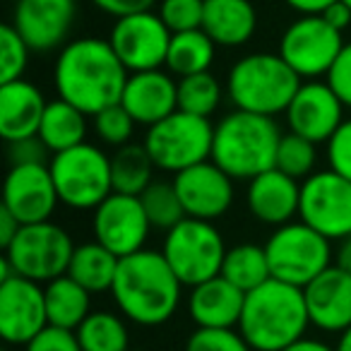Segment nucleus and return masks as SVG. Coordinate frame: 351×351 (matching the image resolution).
Returning a JSON list of instances; mask_svg holds the SVG:
<instances>
[{
    "label": "nucleus",
    "instance_id": "0eeeda50",
    "mask_svg": "<svg viewBox=\"0 0 351 351\" xmlns=\"http://www.w3.org/2000/svg\"><path fill=\"white\" fill-rule=\"evenodd\" d=\"M212 142H215V125L210 118L178 108L164 121L147 128L142 145L147 147L156 169L181 173L191 166L212 159Z\"/></svg>",
    "mask_w": 351,
    "mask_h": 351
},
{
    "label": "nucleus",
    "instance_id": "5701e85b",
    "mask_svg": "<svg viewBox=\"0 0 351 351\" xmlns=\"http://www.w3.org/2000/svg\"><path fill=\"white\" fill-rule=\"evenodd\" d=\"M49 106L44 92L29 80L0 84V137L15 142L39 135L41 118Z\"/></svg>",
    "mask_w": 351,
    "mask_h": 351
},
{
    "label": "nucleus",
    "instance_id": "412c9836",
    "mask_svg": "<svg viewBox=\"0 0 351 351\" xmlns=\"http://www.w3.org/2000/svg\"><path fill=\"white\" fill-rule=\"evenodd\" d=\"M121 104L137 125L152 128L178 111V80L169 70H142L128 75Z\"/></svg>",
    "mask_w": 351,
    "mask_h": 351
},
{
    "label": "nucleus",
    "instance_id": "1a4fd4ad",
    "mask_svg": "<svg viewBox=\"0 0 351 351\" xmlns=\"http://www.w3.org/2000/svg\"><path fill=\"white\" fill-rule=\"evenodd\" d=\"M226 250L229 248L221 231L212 221L195 217H186L173 229L166 231L161 243L166 263L188 289L217 277L221 272Z\"/></svg>",
    "mask_w": 351,
    "mask_h": 351
},
{
    "label": "nucleus",
    "instance_id": "9b49d317",
    "mask_svg": "<svg viewBox=\"0 0 351 351\" xmlns=\"http://www.w3.org/2000/svg\"><path fill=\"white\" fill-rule=\"evenodd\" d=\"M298 219L330 241L351 236V181L337 171H315L301 183Z\"/></svg>",
    "mask_w": 351,
    "mask_h": 351
},
{
    "label": "nucleus",
    "instance_id": "603ef678",
    "mask_svg": "<svg viewBox=\"0 0 351 351\" xmlns=\"http://www.w3.org/2000/svg\"><path fill=\"white\" fill-rule=\"evenodd\" d=\"M344 3H346V5H349V8H351V0H344Z\"/></svg>",
    "mask_w": 351,
    "mask_h": 351
},
{
    "label": "nucleus",
    "instance_id": "4468645a",
    "mask_svg": "<svg viewBox=\"0 0 351 351\" xmlns=\"http://www.w3.org/2000/svg\"><path fill=\"white\" fill-rule=\"evenodd\" d=\"M152 221L142 207L140 195L111 193L97 210H92L94 241L106 245L118 258L137 253L149 239Z\"/></svg>",
    "mask_w": 351,
    "mask_h": 351
},
{
    "label": "nucleus",
    "instance_id": "cd10ccee",
    "mask_svg": "<svg viewBox=\"0 0 351 351\" xmlns=\"http://www.w3.org/2000/svg\"><path fill=\"white\" fill-rule=\"evenodd\" d=\"M87 113H82L77 106L68 104L65 99H53L49 101L41 118L39 137L51 154H58L70 147H77L87 142Z\"/></svg>",
    "mask_w": 351,
    "mask_h": 351
},
{
    "label": "nucleus",
    "instance_id": "39448f33",
    "mask_svg": "<svg viewBox=\"0 0 351 351\" xmlns=\"http://www.w3.org/2000/svg\"><path fill=\"white\" fill-rule=\"evenodd\" d=\"M303 80L279 53H250L239 58L226 75V94L234 108L260 116L287 113Z\"/></svg>",
    "mask_w": 351,
    "mask_h": 351
},
{
    "label": "nucleus",
    "instance_id": "a19ab883",
    "mask_svg": "<svg viewBox=\"0 0 351 351\" xmlns=\"http://www.w3.org/2000/svg\"><path fill=\"white\" fill-rule=\"evenodd\" d=\"M49 147L41 142L39 135L34 137H22V140L8 142V161L10 166L17 164H49L51 161Z\"/></svg>",
    "mask_w": 351,
    "mask_h": 351
},
{
    "label": "nucleus",
    "instance_id": "49530a36",
    "mask_svg": "<svg viewBox=\"0 0 351 351\" xmlns=\"http://www.w3.org/2000/svg\"><path fill=\"white\" fill-rule=\"evenodd\" d=\"M20 226L22 224L15 219V215H12L10 210H5V207L0 205V248H8V245L12 243V239L17 236Z\"/></svg>",
    "mask_w": 351,
    "mask_h": 351
},
{
    "label": "nucleus",
    "instance_id": "ddd939ff",
    "mask_svg": "<svg viewBox=\"0 0 351 351\" xmlns=\"http://www.w3.org/2000/svg\"><path fill=\"white\" fill-rule=\"evenodd\" d=\"M171 36L173 34L164 25L159 12L142 10L116 17L108 41L128 73H142V70H156L166 65Z\"/></svg>",
    "mask_w": 351,
    "mask_h": 351
},
{
    "label": "nucleus",
    "instance_id": "2f4dec72",
    "mask_svg": "<svg viewBox=\"0 0 351 351\" xmlns=\"http://www.w3.org/2000/svg\"><path fill=\"white\" fill-rule=\"evenodd\" d=\"M82 351H128L130 332L123 315L111 311H92L75 330Z\"/></svg>",
    "mask_w": 351,
    "mask_h": 351
},
{
    "label": "nucleus",
    "instance_id": "f3484780",
    "mask_svg": "<svg viewBox=\"0 0 351 351\" xmlns=\"http://www.w3.org/2000/svg\"><path fill=\"white\" fill-rule=\"evenodd\" d=\"M60 205L49 164L10 166L3 183V207L15 215L20 224H39L53 217Z\"/></svg>",
    "mask_w": 351,
    "mask_h": 351
},
{
    "label": "nucleus",
    "instance_id": "864d4df0",
    "mask_svg": "<svg viewBox=\"0 0 351 351\" xmlns=\"http://www.w3.org/2000/svg\"><path fill=\"white\" fill-rule=\"evenodd\" d=\"M128 351H132V349H128Z\"/></svg>",
    "mask_w": 351,
    "mask_h": 351
},
{
    "label": "nucleus",
    "instance_id": "c85d7f7f",
    "mask_svg": "<svg viewBox=\"0 0 351 351\" xmlns=\"http://www.w3.org/2000/svg\"><path fill=\"white\" fill-rule=\"evenodd\" d=\"M217 44L205 29L178 32L171 36L169 56H166V70L173 77H188V75L207 73L215 63Z\"/></svg>",
    "mask_w": 351,
    "mask_h": 351
},
{
    "label": "nucleus",
    "instance_id": "7c9ffc66",
    "mask_svg": "<svg viewBox=\"0 0 351 351\" xmlns=\"http://www.w3.org/2000/svg\"><path fill=\"white\" fill-rule=\"evenodd\" d=\"M219 274L229 279L231 284H236L241 291H253V289L263 287L267 279H272L267 250H265V245L258 243L234 245V248L226 250Z\"/></svg>",
    "mask_w": 351,
    "mask_h": 351
},
{
    "label": "nucleus",
    "instance_id": "a18cd8bd",
    "mask_svg": "<svg viewBox=\"0 0 351 351\" xmlns=\"http://www.w3.org/2000/svg\"><path fill=\"white\" fill-rule=\"evenodd\" d=\"M320 15L325 17V20L330 22L335 29H339V32H344L346 27L351 25V8L346 5L344 0H335V3H332L330 8H325Z\"/></svg>",
    "mask_w": 351,
    "mask_h": 351
},
{
    "label": "nucleus",
    "instance_id": "09e8293b",
    "mask_svg": "<svg viewBox=\"0 0 351 351\" xmlns=\"http://www.w3.org/2000/svg\"><path fill=\"white\" fill-rule=\"evenodd\" d=\"M284 351H337L335 346H330L322 339H313V337H301L298 341H293L291 346H287Z\"/></svg>",
    "mask_w": 351,
    "mask_h": 351
},
{
    "label": "nucleus",
    "instance_id": "4c0bfd02",
    "mask_svg": "<svg viewBox=\"0 0 351 351\" xmlns=\"http://www.w3.org/2000/svg\"><path fill=\"white\" fill-rule=\"evenodd\" d=\"M183 351H255L239 327H195Z\"/></svg>",
    "mask_w": 351,
    "mask_h": 351
},
{
    "label": "nucleus",
    "instance_id": "6e6552de",
    "mask_svg": "<svg viewBox=\"0 0 351 351\" xmlns=\"http://www.w3.org/2000/svg\"><path fill=\"white\" fill-rule=\"evenodd\" d=\"M265 250L272 277L301 289L308 287L330 265H335L332 241L301 219L277 226L269 234Z\"/></svg>",
    "mask_w": 351,
    "mask_h": 351
},
{
    "label": "nucleus",
    "instance_id": "b1692460",
    "mask_svg": "<svg viewBox=\"0 0 351 351\" xmlns=\"http://www.w3.org/2000/svg\"><path fill=\"white\" fill-rule=\"evenodd\" d=\"M245 291L226 277H217L191 287L188 296V315L195 327H239L243 313Z\"/></svg>",
    "mask_w": 351,
    "mask_h": 351
},
{
    "label": "nucleus",
    "instance_id": "dca6fc26",
    "mask_svg": "<svg viewBox=\"0 0 351 351\" xmlns=\"http://www.w3.org/2000/svg\"><path fill=\"white\" fill-rule=\"evenodd\" d=\"M77 20V0H15L12 22L34 53H51L68 44Z\"/></svg>",
    "mask_w": 351,
    "mask_h": 351
},
{
    "label": "nucleus",
    "instance_id": "393cba45",
    "mask_svg": "<svg viewBox=\"0 0 351 351\" xmlns=\"http://www.w3.org/2000/svg\"><path fill=\"white\" fill-rule=\"evenodd\" d=\"M202 29L217 46L236 49L253 39L258 29V12L250 0H205Z\"/></svg>",
    "mask_w": 351,
    "mask_h": 351
},
{
    "label": "nucleus",
    "instance_id": "c9c22d12",
    "mask_svg": "<svg viewBox=\"0 0 351 351\" xmlns=\"http://www.w3.org/2000/svg\"><path fill=\"white\" fill-rule=\"evenodd\" d=\"M29 49L22 34L12 25L0 27V84L15 82L25 77V70L29 65Z\"/></svg>",
    "mask_w": 351,
    "mask_h": 351
},
{
    "label": "nucleus",
    "instance_id": "f704fd0d",
    "mask_svg": "<svg viewBox=\"0 0 351 351\" xmlns=\"http://www.w3.org/2000/svg\"><path fill=\"white\" fill-rule=\"evenodd\" d=\"M317 164V145L306 137L296 135V132H284L277 147V166L279 171L289 173L296 181H306L308 176L315 173Z\"/></svg>",
    "mask_w": 351,
    "mask_h": 351
},
{
    "label": "nucleus",
    "instance_id": "de8ad7c7",
    "mask_svg": "<svg viewBox=\"0 0 351 351\" xmlns=\"http://www.w3.org/2000/svg\"><path fill=\"white\" fill-rule=\"evenodd\" d=\"M291 10L301 12V15H320L325 8H330L335 0H284Z\"/></svg>",
    "mask_w": 351,
    "mask_h": 351
},
{
    "label": "nucleus",
    "instance_id": "f8f14e48",
    "mask_svg": "<svg viewBox=\"0 0 351 351\" xmlns=\"http://www.w3.org/2000/svg\"><path fill=\"white\" fill-rule=\"evenodd\" d=\"M344 49L341 32L322 15H303L284 29L277 53L296 70L301 80H320Z\"/></svg>",
    "mask_w": 351,
    "mask_h": 351
},
{
    "label": "nucleus",
    "instance_id": "aec40b11",
    "mask_svg": "<svg viewBox=\"0 0 351 351\" xmlns=\"http://www.w3.org/2000/svg\"><path fill=\"white\" fill-rule=\"evenodd\" d=\"M311 325L317 330L341 335L351 325V272L330 265L308 287H303Z\"/></svg>",
    "mask_w": 351,
    "mask_h": 351
},
{
    "label": "nucleus",
    "instance_id": "3c124183",
    "mask_svg": "<svg viewBox=\"0 0 351 351\" xmlns=\"http://www.w3.org/2000/svg\"><path fill=\"white\" fill-rule=\"evenodd\" d=\"M335 349L337 351H351V325L346 327V330L339 335V341H337Z\"/></svg>",
    "mask_w": 351,
    "mask_h": 351
},
{
    "label": "nucleus",
    "instance_id": "e433bc0d",
    "mask_svg": "<svg viewBox=\"0 0 351 351\" xmlns=\"http://www.w3.org/2000/svg\"><path fill=\"white\" fill-rule=\"evenodd\" d=\"M92 121H94V132H97L99 142L113 147V149L128 145V142L132 140V135H135V128H137L135 118L125 111L123 104H113V106L104 108L97 116H92Z\"/></svg>",
    "mask_w": 351,
    "mask_h": 351
},
{
    "label": "nucleus",
    "instance_id": "ea45409f",
    "mask_svg": "<svg viewBox=\"0 0 351 351\" xmlns=\"http://www.w3.org/2000/svg\"><path fill=\"white\" fill-rule=\"evenodd\" d=\"M327 145V164L332 171L351 181V118H346L335 135L325 142Z\"/></svg>",
    "mask_w": 351,
    "mask_h": 351
},
{
    "label": "nucleus",
    "instance_id": "37998d69",
    "mask_svg": "<svg viewBox=\"0 0 351 351\" xmlns=\"http://www.w3.org/2000/svg\"><path fill=\"white\" fill-rule=\"evenodd\" d=\"M325 82L335 89V94L351 108V41L344 44L337 60L332 63L330 73L325 75Z\"/></svg>",
    "mask_w": 351,
    "mask_h": 351
},
{
    "label": "nucleus",
    "instance_id": "9d476101",
    "mask_svg": "<svg viewBox=\"0 0 351 351\" xmlns=\"http://www.w3.org/2000/svg\"><path fill=\"white\" fill-rule=\"evenodd\" d=\"M75 248L77 245L73 236L49 219L39 224H22L12 243L3 248V258L12 265L15 274L49 284L51 279L68 272Z\"/></svg>",
    "mask_w": 351,
    "mask_h": 351
},
{
    "label": "nucleus",
    "instance_id": "a878e982",
    "mask_svg": "<svg viewBox=\"0 0 351 351\" xmlns=\"http://www.w3.org/2000/svg\"><path fill=\"white\" fill-rule=\"evenodd\" d=\"M46 291V313H49L51 327H63V330H77L84 317L92 313V296L82 284L75 282L70 274L51 279L44 284Z\"/></svg>",
    "mask_w": 351,
    "mask_h": 351
},
{
    "label": "nucleus",
    "instance_id": "6ab92c4d",
    "mask_svg": "<svg viewBox=\"0 0 351 351\" xmlns=\"http://www.w3.org/2000/svg\"><path fill=\"white\" fill-rule=\"evenodd\" d=\"M344 108L346 104L337 97L330 84L320 80H306L301 82L284 116H287L289 130L320 145L330 140L337 128L346 121Z\"/></svg>",
    "mask_w": 351,
    "mask_h": 351
},
{
    "label": "nucleus",
    "instance_id": "58836bf2",
    "mask_svg": "<svg viewBox=\"0 0 351 351\" xmlns=\"http://www.w3.org/2000/svg\"><path fill=\"white\" fill-rule=\"evenodd\" d=\"M156 12L171 34L200 29L205 17V0H161Z\"/></svg>",
    "mask_w": 351,
    "mask_h": 351
},
{
    "label": "nucleus",
    "instance_id": "bb28decb",
    "mask_svg": "<svg viewBox=\"0 0 351 351\" xmlns=\"http://www.w3.org/2000/svg\"><path fill=\"white\" fill-rule=\"evenodd\" d=\"M118 263H121V258L111 253L106 245H101L99 241H87V243H80L75 248L65 274H70L75 282L82 284L89 293H104L111 291Z\"/></svg>",
    "mask_w": 351,
    "mask_h": 351
},
{
    "label": "nucleus",
    "instance_id": "72a5a7b5",
    "mask_svg": "<svg viewBox=\"0 0 351 351\" xmlns=\"http://www.w3.org/2000/svg\"><path fill=\"white\" fill-rule=\"evenodd\" d=\"M140 200L152 221V229H159L164 234L188 217L186 210H183L181 197H178V193L173 188V181H154L142 193Z\"/></svg>",
    "mask_w": 351,
    "mask_h": 351
},
{
    "label": "nucleus",
    "instance_id": "7ed1b4c3",
    "mask_svg": "<svg viewBox=\"0 0 351 351\" xmlns=\"http://www.w3.org/2000/svg\"><path fill=\"white\" fill-rule=\"evenodd\" d=\"M311 315L301 287L267 279L245 293L239 332L255 351H284L306 337Z\"/></svg>",
    "mask_w": 351,
    "mask_h": 351
},
{
    "label": "nucleus",
    "instance_id": "2eb2a0df",
    "mask_svg": "<svg viewBox=\"0 0 351 351\" xmlns=\"http://www.w3.org/2000/svg\"><path fill=\"white\" fill-rule=\"evenodd\" d=\"M49 327L44 284L22 274L0 282V337L12 346H27Z\"/></svg>",
    "mask_w": 351,
    "mask_h": 351
},
{
    "label": "nucleus",
    "instance_id": "f03ea898",
    "mask_svg": "<svg viewBox=\"0 0 351 351\" xmlns=\"http://www.w3.org/2000/svg\"><path fill=\"white\" fill-rule=\"evenodd\" d=\"M111 296L118 313L140 327H159L176 315L183 301V282L161 250H137L121 258Z\"/></svg>",
    "mask_w": 351,
    "mask_h": 351
},
{
    "label": "nucleus",
    "instance_id": "f257e3e1",
    "mask_svg": "<svg viewBox=\"0 0 351 351\" xmlns=\"http://www.w3.org/2000/svg\"><path fill=\"white\" fill-rule=\"evenodd\" d=\"M128 68L108 39L80 36L58 51L53 65V87L60 99L87 116L121 104L128 82Z\"/></svg>",
    "mask_w": 351,
    "mask_h": 351
},
{
    "label": "nucleus",
    "instance_id": "a211bd4d",
    "mask_svg": "<svg viewBox=\"0 0 351 351\" xmlns=\"http://www.w3.org/2000/svg\"><path fill=\"white\" fill-rule=\"evenodd\" d=\"M173 188L188 217L215 221L231 210L236 200L234 178L212 159L173 173Z\"/></svg>",
    "mask_w": 351,
    "mask_h": 351
},
{
    "label": "nucleus",
    "instance_id": "4be33fe9",
    "mask_svg": "<svg viewBox=\"0 0 351 351\" xmlns=\"http://www.w3.org/2000/svg\"><path fill=\"white\" fill-rule=\"evenodd\" d=\"M245 205L260 224L277 229V226L293 221V217H298L301 183L274 166L248 181Z\"/></svg>",
    "mask_w": 351,
    "mask_h": 351
},
{
    "label": "nucleus",
    "instance_id": "20e7f679",
    "mask_svg": "<svg viewBox=\"0 0 351 351\" xmlns=\"http://www.w3.org/2000/svg\"><path fill=\"white\" fill-rule=\"evenodd\" d=\"M282 135L272 116L234 108L215 123L212 161L234 181H250L263 171L274 169Z\"/></svg>",
    "mask_w": 351,
    "mask_h": 351
},
{
    "label": "nucleus",
    "instance_id": "473e14b6",
    "mask_svg": "<svg viewBox=\"0 0 351 351\" xmlns=\"http://www.w3.org/2000/svg\"><path fill=\"white\" fill-rule=\"evenodd\" d=\"M221 97H224L221 82L210 70L188 75V77H178V108L181 111L210 118L219 108Z\"/></svg>",
    "mask_w": 351,
    "mask_h": 351
},
{
    "label": "nucleus",
    "instance_id": "423d86ee",
    "mask_svg": "<svg viewBox=\"0 0 351 351\" xmlns=\"http://www.w3.org/2000/svg\"><path fill=\"white\" fill-rule=\"evenodd\" d=\"M60 205L70 210H97L113 193L111 156L92 142H82L49 161Z\"/></svg>",
    "mask_w": 351,
    "mask_h": 351
},
{
    "label": "nucleus",
    "instance_id": "79ce46f5",
    "mask_svg": "<svg viewBox=\"0 0 351 351\" xmlns=\"http://www.w3.org/2000/svg\"><path fill=\"white\" fill-rule=\"evenodd\" d=\"M25 351H82V346H80L77 335L73 330L49 325L25 346Z\"/></svg>",
    "mask_w": 351,
    "mask_h": 351
},
{
    "label": "nucleus",
    "instance_id": "c756f323",
    "mask_svg": "<svg viewBox=\"0 0 351 351\" xmlns=\"http://www.w3.org/2000/svg\"><path fill=\"white\" fill-rule=\"evenodd\" d=\"M154 169L149 152L145 145H128L118 147L111 154V178H113V193L123 195H142L147 188L154 183Z\"/></svg>",
    "mask_w": 351,
    "mask_h": 351
},
{
    "label": "nucleus",
    "instance_id": "8fccbe9b",
    "mask_svg": "<svg viewBox=\"0 0 351 351\" xmlns=\"http://www.w3.org/2000/svg\"><path fill=\"white\" fill-rule=\"evenodd\" d=\"M335 265H339L341 269L351 272V236L344 241H339V250L335 255Z\"/></svg>",
    "mask_w": 351,
    "mask_h": 351
},
{
    "label": "nucleus",
    "instance_id": "c03bdc74",
    "mask_svg": "<svg viewBox=\"0 0 351 351\" xmlns=\"http://www.w3.org/2000/svg\"><path fill=\"white\" fill-rule=\"evenodd\" d=\"M94 8H99L101 12L111 17H123V15H132V12H142V10H152L156 0H89Z\"/></svg>",
    "mask_w": 351,
    "mask_h": 351
}]
</instances>
